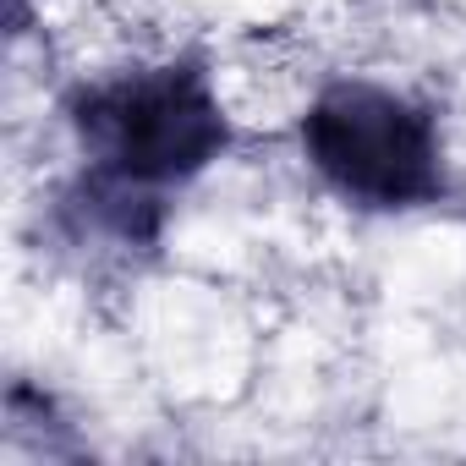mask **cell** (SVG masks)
<instances>
[{
    "label": "cell",
    "instance_id": "6da1fadb",
    "mask_svg": "<svg viewBox=\"0 0 466 466\" xmlns=\"http://www.w3.org/2000/svg\"><path fill=\"white\" fill-rule=\"evenodd\" d=\"M66 127L83 176L66 187L61 214L77 237H110L116 248H154L165 192L187 187L230 148V116L198 61L88 77L66 94Z\"/></svg>",
    "mask_w": 466,
    "mask_h": 466
},
{
    "label": "cell",
    "instance_id": "7a4b0ae2",
    "mask_svg": "<svg viewBox=\"0 0 466 466\" xmlns=\"http://www.w3.org/2000/svg\"><path fill=\"white\" fill-rule=\"evenodd\" d=\"M302 159L313 165V176L373 214H406V208H428L444 198V132L439 116L384 83L368 77H340L329 83L302 127Z\"/></svg>",
    "mask_w": 466,
    "mask_h": 466
}]
</instances>
